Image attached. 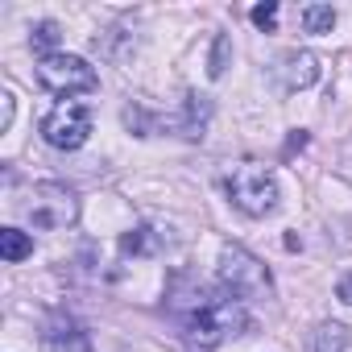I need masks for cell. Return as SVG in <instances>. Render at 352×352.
<instances>
[{"mask_svg":"<svg viewBox=\"0 0 352 352\" xmlns=\"http://www.w3.org/2000/svg\"><path fill=\"white\" fill-rule=\"evenodd\" d=\"M278 79H282L286 91H307V87L319 79V58H315L311 50H290V54H282Z\"/></svg>","mask_w":352,"mask_h":352,"instance_id":"52a82bcc","label":"cell"},{"mask_svg":"<svg viewBox=\"0 0 352 352\" xmlns=\"http://www.w3.org/2000/svg\"><path fill=\"white\" fill-rule=\"evenodd\" d=\"M30 199L34 204L25 208V216L42 232H58V228H71L79 220V195L67 183H38Z\"/></svg>","mask_w":352,"mask_h":352,"instance_id":"5b68a950","label":"cell"},{"mask_svg":"<svg viewBox=\"0 0 352 352\" xmlns=\"http://www.w3.org/2000/svg\"><path fill=\"white\" fill-rule=\"evenodd\" d=\"M34 253V236L21 228H0V257L5 261H25Z\"/></svg>","mask_w":352,"mask_h":352,"instance_id":"8fae6325","label":"cell"},{"mask_svg":"<svg viewBox=\"0 0 352 352\" xmlns=\"http://www.w3.org/2000/svg\"><path fill=\"white\" fill-rule=\"evenodd\" d=\"M249 17H253V25H261V30H274V25H278V5H274V0H270V5H257Z\"/></svg>","mask_w":352,"mask_h":352,"instance_id":"2e32d148","label":"cell"},{"mask_svg":"<svg viewBox=\"0 0 352 352\" xmlns=\"http://www.w3.org/2000/svg\"><path fill=\"white\" fill-rule=\"evenodd\" d=\"M224 191H228V199H232V208L236 212H245V216H253V220H261V216H270L274 208H278V179H274V170L270 166H261V162H253V157H245V162H236V166H228V174H224Z\"/></svg>","mask_w":352,"mask_h":352,"instance_id":"7a4b0ae2","label":"cell"},{"mask_svg":"<svg viewBox=\"0 0 352 352\" xmlns=\"http://www.w3.org/2000/svg\"><path fill=\"white\" fill-rule=\"evenodd\" d=\"M46 348H50V352H91V340H87V331H83L79 323L54 319V323L46 327Z\"/></svg>","mask_w":352,"mask_h":352,"instance_id":"9c48e42d","label":"cell"},{"mask_svg":"<svg viewBox=\"0 0 352 352\" xmlns=\"http://www.w3.org/2000/svg\"><path fill=\"white\" fill-rule=\"evenodd\" d=\"M307 352H352V331L336 319H323L307 336Z\"/></svg>","mask_w":352,"mask_h":352,"instance_id":"ba28073f","label":"cell"},{"mask_svg":"<svg viewBox=\"0 0 352 352\" xmlns=\"http://www.w3.org/2000/svg\"><path fill=\"white\" fill-rule=\"evenodd\" d=\"M208 120H212V100H208V96H199V91H191V96H187V104H183L179 133H183L187 141H204Z\"/></svg>","mask_w":352,"mask_h":352,"instance_id":"30bf717a","label":"cell"},{"mask_svg":"<svg viewBox=\"0 0 352 352\" xmlns=\"http://www.w3.org/2000/svg\"><path fill=\"white\" fill-rule=\"evenodd\" d=\"M298 21H302L307 34H331V25H336V9H331V5H307V9L298 13Z\"/></svg>","mask_w":352,"mask_h":352,"instance_id":"4fadbf2b","label":"cell"},{"mask_svg":"<svg viewBox=\"0 0 352 352\" xmlns=\"http://www.w3.org/2000/svg\"><path fill=\"white\" fill-rule=\"evenodd\" d=\"M38 83H42L46 91L71 100V96L96 91V87H100V75H96V67H91L87 58L58 50V54H50V58H38Z\"/></svg>","mask_w":352,"mask_h":352,"instance_id":"277c9868","label":"cell"},{"mask_svg":"<svg viewBox=\"0 0 352 352\" xmlns=\"http://www.w3.org/2000/svg\"><path fill=\"white\" fill-rule=\"evenodd\" d=\"M13 108H17L13 91H0V129H9V124H13Z\"/></svg>","mask_w":352,"mask_h":352,"instance_id":"e0dca14e","label":"cell"},{"mask_svg":"<svg viewBox=\"0 0 352 352\" xmlns=\"http://www.w3.org/2000/svg\"><path fill=\"white\" fill-rule=\"evenodd\" d=\"M216 274H220V286L236 298H270L274 294V278H270L265 261L253 257L245 245H220Z\"/></svg>","mask_w":352,"mask_h":352,"instance_id":"3957f363","label":"cell"},{"mask_svg":"<svg viewBox=\"0 0 352 352\" xmlns=\"http://www.w3.org/2000/svg\"><path fill=\"white\" fill-rule=\"evenodd\" d=\"M183 327H187V340L195 348H216L228 336H241L249 327V315L236 298H212L208 290H199L191 311L183 315Z\"/></svg>","mask_w":352,"mask_h":352,"instance_id":"6da1fadb","label":"cell"},{"mask_svg":"<svg viewBox=\"0 0 352 352\" xmlns=\"http://www.w3.org/2000/svg\"><path fill=\"white\" fill-rule=\"evenodd\" d=\"M340 174H344V179L352 183V141H348V145L340 149Z\"/></svg>","mask_w":352,"mask_h":352,"instance_id":"d6986e66","label":"cell"},{"mask_svg":"<svg viewBox=\"0 0 352 352\" xmlns=\"http://www.w3.org/2000/svg\"><path fill=\"white\" fill-rule=\"evenodd\" d=\"M91 137V108L79 100H63L42 116V141L50 149H79Z\"/></svg>","mask_w":352,"mask_h":352,"instance_id":"8992f818","label":"cell"},{"mask_svg":"<svg viewBox=\"0 0 352 352\" xmlns=\"http://www.w3.org/2000/svg\"><path fill=\"white\" fill-rule=\"evenodd\" d=\"M120 249H124V253H149V249H153V241H149V228H137V232H129V236L120 241Z\"/></svg>","mask_w":352,"mask_h":352,"instance_id":"9a60e30c","label":"cell"},{"mask_svg":"<svg viewBox=\"0 0 352 352\" xmlns=\"http://www.w3.org/2000/svg\"><path fill=\"white\" fill-rule=\"evenodd\" d=\"M58 42H63V30H58V21H38V25H34V34H30V46L38 50V58H50V54H58Z\"/></svg>","mask_w":352,"mask_h":352,"instance_id":"7c38bea8","label":"cell"},{"mask_svg":"<svg viewBox=\"0 0 352 352\" xmlns=\"http://www.w3.org/2000/svg\"><path fill=\"white\" fill-rule=\"evenodd\" d=\"M336 298H340V302H348V307H352V274H344V278H340V282H336Z\"/></svg>","mask_w":352,"mask_h":352,"instance_id":"ac0fdd59","label":"cell"},{"mask_svg":"<svg viewBox=\"0 0 352 352\" xmlns=\"http://www.w3.org/2000/svg\"><path fill=\"white\" fill-rule=\"evenodd\" d=\"M228 34H216V46H212V63H208V75L212 79H220L224 75V67H228Z\"/></svg>","mask_w":352,"mask_h":352,"instance_id":"5bb4252c","label":"cell"}]
</instances>
